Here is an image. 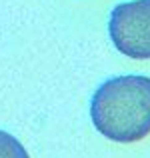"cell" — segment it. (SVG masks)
I'll return each instance as SVG.
<instances>
[{
	"label": "cell",
	"instance_id": "6da1fadb",
	"mask_svg": "<svg viewBox=\"0 0 150 158\" xmlns=\"http://www.w3.org/2000/svg\"><path fill=\"white\" fill-rule=\"evenodd\" d=\"M90 118L96 130L108 140L132 144L150 134V78H110L94 92Z\"/></svg>",
	"mask_w": 150,
	"mask_h": 158
},
{
	"label": "cell",
	"instance_id": "7a4b0ae2",
	"mask_svg": "<svg viewBox=\"0 0 150 158\" xmlns=\"http://www.w3.org/2000/svg\"><path fill=\"white\" fill-rule=\"evenodd\" d=\"M108 32L116 50L136 60H150V0L114 6Z\"/></svg>",
	"mask_w": 150,
	"mask_h": 158
},
{
	"label": "cell",
	"instance_id": "3957f363",
	"mask_svg": "<svg viewBox=\"0 0 150 158\" xmlns=\"http://www.w3.org/2000/svg\"><path fill=\"white\" fill-rule=\"evenodd\" d=\"M0 158H30L26 148L12 134L0 130Z\"/></svg>",
	"mask_w": 150,
	"mask_h": 158
}]
</instances>
